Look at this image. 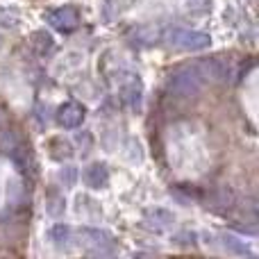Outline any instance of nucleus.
I'll return each mask as SVG.
<instances>
[{
  "mask_svg": "<svg viewBox=\"0 0 259 259\" xmlns=\"http://www.w3.org/2000/svg\"><path fill=\"white\" fill-rule=\"evenodd\" d=\"M166 84H168V91L189 98V96L200 94L202 84H205V77L200 75L196 64H191V66L173 68V71L168 73V77H166Z\"/></svg>",
  "mask_w": 259,
  "mask_h": 259,
  "instance_id": "nucleus-1",
  "label": "nucleus"
},
{
  "mask_svg": "<svg viewBox=\"0 0 259 259\" xmlns=\"http://www.w3.org/2000/svg\"><path fill=\"white\" fill-rule=\"evenodd\" d=\"M164 41L168 46L178 50H189V53H198V50L209 48L211 39L205 32H196V30H184V27H170L164 34Z\"/></svg>",
  "mask_w": 259,
  "mask_h": 259,
  "instance_id": "nucleus-2",
  "label": "nucleus"
},
{
  "mask_svg": "<svg viewBox=\"0 0 259 259\" xmlns=\"http://www.w3.org/2000/svg\"><path fill=\"white\" fill-rule=\"evenodd\" d=\"M46 23L53 25L59 32H73L80 25V12L73 5H64V7H55L46 12Z\"/></svg>",
  "mask_w": 259,
  "mask_h": 259,
  "instance_id": "nucleus-3",
  "label": "nucleus"
},
{
  "mask_svg": "<svg viewBox=\"0 0 259 259\" xmlns=\"http://www.w3.org/2000/svg\"><path fill=\"white\" fill-rule=\"evenodd\" d=\"M77 232H80V234H75L77 239H82L87 246L94 248V250H98V252H109L114 248V239L109 237L105 230L84 228V230H77Z\"/></svg>",
  "mask_w": 259,
  "mask_h": 259,
  "instance_id": "nucleus-4",
  "label": "nucleus"
},
{
  "mask_svg": "<svg viewBox=\"0 0 259 259\" xmlns=\"http://www.w3.org/2000/svg\"><path fill=\"white\" fill-rule=\"evenodd\" d=\"M84 114L87 112H84V107H82L80 103H64L62 107H59V112H57V121H59V125L62 127L73 130V127L82 125Z\"/></svg>",
  "mask_w": 259,
  "mask_h": 259,
  "instance_id": "nucleus-5",
  "label": "nucleus"
},
{
  "mask_svg": "<svg viewBox=\"0 0 259 259\" xmlns=\"http://www.w3.org/2000/svg\"><path fill=\"white\" fill-rule=\"evenodd\" d=\"M141 98H143V87H141V82H139L137 77L125 82V84L121 87V100L127 105L130 109L141 107Z\"/></svg>",
  "mask_w": 259,
  "mask_h": 259,
  "instance_id": "nucleus-6",
  "label": "nucleus"
},
{
  "mask_svg": "<svg viewBox=\"0 0 259 259\" xmlns=\"http://www.w3.org/2000/svg\"><path fill=\"white\" fill-rule=\"evenodd\" d=\"M84 182L89 184L91 189H103L105 184L109 182V173H107V166L105 164H91L89 168L84 170Z\"/></svg>",
  "mask_w": 259,
  "mask_h": 259,
  "instance_id": "nucleus-7",
  "label": "nucleus"
},
{
  "mask_svg": "<svg viewBox=\"0 0 259 259\" xmlns=\"http://www.w3.org/2000/svg\"><path fill=\"white\" fill-rule=\"evenodd\" d=\"M30 44H32V48H34L39 55H48L50 50L55 48L53 34H50V32H46V30L32 32V34H30Z\"/></svg>",
  "mask_w": 259,
  "mask_h": 259,
  "instance_id": "nucleus-8",
  "label": "nucleus"
},
{
  "mask_svg": "<svg viewBox=\"0 0 259 259\" xmlns=\"http://www.w3.org/2000/svg\"><path fill=\"white\" fill-rule=\"evenodd\" d=\"M130 41H132L134 46H152L157 41V32L152 30V27H148V25H139V27H134L132 30Z\"/></svg>",
  "mask_w": 259,
  "mask_h": 259,
  "instance_id": "nucleus-9",
  "label": "nucleus"
},
{
  "mask_svg": "<svg viewBox=\"0 0 259 259\" xmlns=\"http://www.w3.org/2000/svg\"><path fill=\"white\" fill-rule=\"evenodd\" d=\"M73 239H75V232H71L68 225H55V228L50 230V241L59 248H68Z\"/></svg>",
  "mask_w": 259,
  "mask_h": 259,
  "instance_id": "nucleus-10",
  "label": "nucleus"
},
{
  "mask_svg": "<svg viewBox=\"0 0 259 259\" xmlns=\"http://www.w3.org/2000/svg\"><path fill=\"white\" fill-rule=\"evenodd\" d=\"M221 243H223L225 250L234 252V255H248V252H250V248H248L241 239L234 237V234H223V237H221Z\"/></svg>",
  "mask_w": 259,
  "mask_h": 259,
  "instance_id": "nucleus-11",
  "label": "nucleus"
},
{
  "mask_svg": "<svg viewBox=\"0 0 259 259\" xmlns=\"http://www.w3.org/2000/svg\"><path fill=\"white\" fill-rule=\"evenodd\" d=\"M148 221L155 223V228H168V225L173 223V216L161 211V209H157V211H150V214H148Z\"/></svg>",
  "mask_w": 259,
  "mask_h": 259,
  "instance_id": "nucleus-12",
  "label": "nucleus"
},
{
  "mask_svg": "<svg viewBox=\"0 0 259 259\" xmlns=\"http://www.w3.org/2000/svg\"><path fill=\"white\" fill-rule=\"evenodd\" d=\"M75 182V168H64V184Z\"/></svg>",
  "mask_w": 259,
  "mask_h": 259,
  "instance_id": "nucleus-13",
  "label": "nucleus"
},
{
  "mask_svg": "<svg viewBox=\"0 0 259 259\" xmlns=\"http://www.w3.org/2000/svg\"><path fill=\"white\" fill-rule=\"evenodd\" d=\"M5 123H7V114H5L3 109H0V130L5 127Z\"/></svg>",
  "mask_w": 259,
  "mask_h": 259,
  "instance_id": "nucleus-14",
  "label": "nucleus"
}]
</instances>
